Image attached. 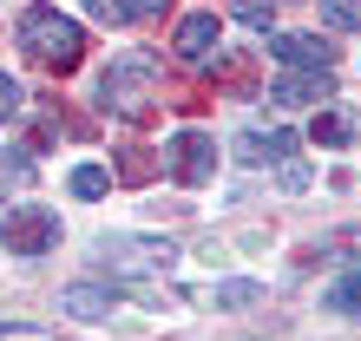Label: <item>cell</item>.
Masks as SVG:
<instances>
[{
    "label": "cell",
    "instance_id": "obj_16",
    "mask_svg": "<svg viewBox=\"0 0 361 341\" xmlns=\"http://www.w3.org/2000/svg\"><path fill=\"white\" fill-rule=\"evenodd\" d=\"M20 112H27V92H20V79L0 73V125H13Z\"/></svg>",
    "mask_w": 361,
    "mask_h": 341
},
{
    "label": "cell",
    "instance_id": "obj_4",
    "mask_svg": "<svg viewBox=\"0 0 361 341\" xmlns=\"http://www.w3.org/2000/svg\"><path fill=\"white\" fill-rule=\"evenodd\" d=\"M0 237H7L13 256H47L59 243V217L47 204H7L0 210Z\"/></svg>",
    "mask_w": 361,
    "mask_h": 341
},
{
    "label": "cell",
    "instance_id": "obj_9",
    "mask_svg": "<svg viewBox=\"0 0 361 341\" xmlns=\"http://www.w3.org/2000/svg\"><path fill=\"white\" fill-rule=\"evenodd\" d=\"M224 46V33H217V13H190L184 27H178V59H190V66H204L210 53Z\"/></svg>",
    "mask_w": 361,
    "mask_h": 341
},
{
    "label": "cell",
    "instance_id": "obj_15",
    "mask_svg": "<svg viewBox=\"0 0 361 341\" xmlns=\"http://www.w3.org/2000/svg\"><path fill=\"white\" fill-rule=\"evenodd\" d=\"M322 20H329V27L361 33V0H322Z\"/></svg>",
    "mask_w": 361,
    "mask_h": 341
},
{
    "label": "cell",
    "instance_id": "obj_21",
    "mask_svg": "<svg viewBox=\"0 0 361 341\" xmlns=\"http://www.w3.org/2000/svg\"><path fill=\"white\" fill-rule=\"evenodd\" d=\"M283 190H289V197H295V190H309V164L295 158V151L283 158Z\"/></svg>",
    "mask_w": 361,
    "mask_h": 341
},
{
    "label": "cell",
    "instance_id": "obj_14",
    "mask_svg": "<svg viewBox=\"0 0 361 341\" xmlns=\"http://www.w3.org/2000/svg\"><path fill=\"white\" fill-rule=\"evenodd\" d=\"M105 190H112V170L105 164H79L73 170V197H105Z\"/></svg>",
    "mask_w": 361,
    "mask_h": 341
},
{
    "label": "cell",
    "instance_id": "obj_11",
    "mask_svg": "<svg viewBox=\"0 0 361 341\" xmlns=\"http://www.w3.org/2000/svg\"><path fill=\"white\" fill-rule=\"evenodd\" d=\"M322 309H335V315H361V263H355V269H342V275L329 283Z\"/></svg>",
    "mask_w": 361,
    "mask_h": 341
},
{
    "label": "cell",
    "instance_id": "obj_3",
    "mask_svg": "<svg viewBox=\"0 0 361 341\" xmlns=\"http://www.w3.org/2000/svg\"><path fill=\"white\" fill-rule=\"evenodd\" d=\"M99 263L118 269V275H171L178 243H164V237H112V243H99Z\"/></svg>",
    "mask_w": 361,
    "mask_h": 341
},
{
    "label": "cell",
    "instance_id": "obj_22",
    "mask_svg": "<svg viewBox=\"0 0 361 341\" xmlns=\"http://www.w3.org/2000/svg\"><path fill=\"white\" fill-rule=\"evenodd\" d=\"M164 7H171V0H125V13H132V20H158Z\"/></svg>",
    "mask_w": 361,
    "mask_h": 341
},
{
    "label": "cell",
    "instance_id": "obj_1",
    "mask_svg": "<svg viewBox=\"0 0 361 341\" xmlns=\"http://www.w3.org/2000/svg\"><path fill=\"white\" fill-rule=\"evenodd\" d=\"M13 33H20V46H27V59H39V66H53V73H73L79 59H86V27L66 20L59 7H27Z\"/></svg>",
    "mask_w": 361,
    "mask_h": 341
},
{
    "label": "cell",
    "instance_id": "obj_10",
    "mask_svg": "<svg viewBox=\"0 0 361 341\" xmlns=\"http://www.w3.org/2000/svg\"><path fill=\"white\" fill-rule=\"evenodd\" d=\"M269 53L283 59V66H329V59H335L315 33H276V39H269Z\"/></svg>",
    "mask_w": 361,
    "mask_h": 341
},
{
    "label": "cell",
    "instance_id": "obj_13",
    "mask_svg": "<svg viewBox=\"0 0 361 341\" xmlns=\"http://www.w3.org/2000/svg\"><path fill=\"white\" fill-rule=\"evenodd\" d=\"M210 302H217V309H250V302H263V283H217Z\"/></svg>",
    "mask_w": 361,
    "mask_h": 341
},
{
    "label": "cell",
    "instance_id": "obj_8",
    "mask_svg": "<svg viewBox=\"0 0 361 341\" xmlns=\"http://www.w3.org/2000/svg\"><path fill=\"white\" fill-rule=\"evenodd\" d=\"M295 151V132H237V164H283Z\"/></svg>",
    "mask_w": 361,
    "mask_h": 341
},
{
    "label": "cell",
    "instance_id": "obj_2",
    "mask_svg": "<svg viewBox=\"0 0 361 341\" xmlns=\"http://www.w3.org/2000/svg\"><path fill=\"white\" fill-rule=\"evenodd\" d=\"M99 105L118 112V118H132V125H145L158 112V59H145V53L112 59V66L99 73Z\"/></svg>",
    "mask_w": 361,
    "mask_h": 341
},
{
    "label": "cell",
    "instance_id": "obj_17",
    "mask_svg": "<svg viewBox=\"0 0 361 341\" xmlns=\"http://www.w3.org/2000/svg\"><path fill=\"white\" fill-rule=\"evenodd\" d=\"M230 13H237L243 27H269V20H276V0H230Z\"/></svg>",
    "mask_w": 361,
    "mask_h": 341
},
{
    "label": "cell",
    "instance_id": "obj_12",
    "mask_svg": "<svg viewBox=\"0 0 361 341\" xmlns=\"http://www.w3.org/2000/svg\"><path fill=\"white\" fill-rule=\"evenodd\" d=\"M309 138H315V144H348V138H355V112H342V105H329V112L309 125Z\"/></svg>",
    "mask_w": 361,
    "mask_h": 341
},
{
    "label": "cell",
    "instance_id": "obj_6",
    "mask_svg": "<svg viewBox=\"0 0 361 341\" xmlns=\"http://www.w3.org/2000/svg\"><path fill=\"white\" fill-rule=\"evenodd\" d=\"M269 99L276 105H329L335 99V79H329V66H289L283 79L269 85Z\"/></svg>",
    "mask_w": 361,
    "mask_h": 341
},
{
    "label": "cell",
    "instance_id": "obj_18",
    "mask_svg": "<svg viewBox=\"0 0 361 341\" xmlns=\"http://www.w3.org/2000/svg\"><path fill=\"white\" fill-rule=\"evenodd\" d=\"M152 170H158V164H152V158H145L138 144H132V151H125V164H118V178H125V184H145Z\"/></svg>",
    "mask_w": 361,
    "mask_h": 341
},
{
    "label": "cell",
    "instance_id": "obj_20",
    "mask_svg": "<svg viewBox=\"0 0 361 341\" xmlns=\"http://www.w3.org/2000/svg\"><path fill=\"white\" fill-rule=\"evenodd\" d=\"M86 13L105 20V27H125V20H132V13H125V0H86Z\"/></svg>",
    "mask_w": 361,
    "mask_h": 341
},
{
    "label": "cell",
    "instance_id": "obj_7",
    "mask_svg": "<svg viewBox=\"0 0 361 341\" xmlns=\"http://www.w3.org/2000/svg\"><path fill=\"white\" fill-rule=\"evenodd\" d=\"M118 302H125V289H118V283H112V289H105V283H73L66 295H59V309H66L73 322H105Z\"/></svg>",
    "mask_w": 361,
    "mask_h": 341
},
{
    "label": "cell",
    "instance_id": "obj_19",
    "mask_svg": "<svg viewBox=\"0 0 361 341\" xmlns=\"http://www.w3.org/2000/svg\"><path fill=\"white\" fill-rule=\"evenodd\" d=\"M0 341H59L53 328H33V322H0Z\"/></svg>",
    "mask_w": 361,
    "mask_h": 341
},
{
    "label": "cell",
    "instance_id": "obj_5",
    "mask_svg": "<svg viewBox=\"0 0 361 341\" xmlns=\"http://www.w3.org/2000/svg\"><path fill=\"white\" fill-rule=\"evenodd\" d=\"M164 170H171L178 184H210L217 178V138H204V132H178L171 144H164Z\"/></svg>",
    "mask_w": 361,
    "mask_h": 341
}]
</instances>
